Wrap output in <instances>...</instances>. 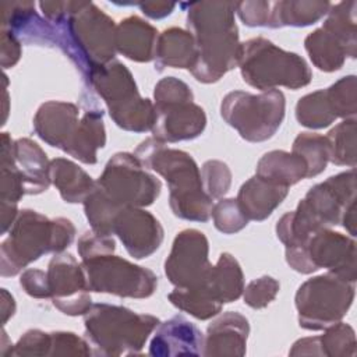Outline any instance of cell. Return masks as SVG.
<instances>
[{
	"mask_svg": "<svg viewBox=\"0 0 357 357\" xmlns=\"http://www.w3.org/2000/svg\"><path fill=\"white\" fill-rule=\"evenodd\" d=\"M187 8V31L197 46V59L190 73L204 84L218 82L238 66L241 43L234 21L233 1L183 3Z\"/></svg>",
	"mask_w": 357,
	"mask_h": 357,
	"instance_id": "obj_1",
	"label": "cell"
},
{
	"mask_svg": "<svg viewBox=\"0 0 357 357\" xmlns=\"http://www.w3.org/2000/svg\"><path fill=\"white\" fill-rule=\"evenodd\" d=\"M145 169L160 174L169 185V205L174 216L191 222H208L213 208L205 192L195 160L184 151L167 148L155 137L142 141L134 151Z\"/></svg>",
	"mask_w": 357,
	"mask_h": 357,
	"instance_id": "obj_2",
	"label": "cell"
},
{
	"mask_svg": "<svg viewBox=\"0 0 357 357\" xmlns=\"http://www.w3.org/2000/svg\"><path fill=\"white\" fill-rule=\"evenodd\" d=\"M353 202H356L354 167L311 187L297 209L278 220L276 236L284 247L305 245L315 231L340 225L347 206Z\"/></svg>",
	"mask_w": 357,
	"mask_h": 357,
	"instance_id": "obj_3",
	"label": "cell"
},
{
	"mask_svg": "<svg viewBox=\"0 0 357 357\" xmlns=\"http://www.w3.org/2000/svg\"><path fill=\"white\" fill-rule=\"evenodd\" d=\"M53 25L59 32V47L79 70L82 79L113 61L116 25L93 3L66 1L63 17Z\"/></svg>",
	"mask_w": 357,
	"mask_h": 357,
	"instance_id": "obj_4",
	"label": "cell"
},
{
	"mask_svg": "<svg viewBox=\"0 0 357 357\" xmlns=\"http://www.w3.org/2000/svg\"><path fill=\"white\" fill-rule=\"evenodd\" d=\"M75 227L66 218L47 216L22 209L14 220L8 237L1 243V276H14L47 252H63L74 240Z\"/></svg>",
	"mask_w": 357,
	"mask_h": 357,
	"instance_id": "obj_5",
	"label": "cell"
},
{
	"mask_svg": "<svg viewBox=\"0 0 357 357\" xmlns=\"http://www.w3.org/2000/svg\"><path fill=\"white\" fill-rule=\"evenodd\" d=\"M159 322L153 315L105 303L92 304L84 315L86 339L98 356L138 354Z\"/></svg>",
	"mask_w": 357,
	"mask_h": 357,
	"instance_id": "obj_6",
	"label": "cell"
},
{
	"mask_svg": "<svg viewBox=\"0 0 357 357\" xmlns=\"http://www.w3.org/2000/svg\"><path fill=\"white\" fill-rule=\"evenodd\" d=\"M84 82L103 99L112 120L120 128L134 132L152 130L155 106L139 96L134 77L123 63L113 60L93 70Z\"/></svg>",
	"mask_w": 357,
	"mask_h": 357,
	"instance_id": "obj_7",
	"label": "cell"
},
{
	"mask_svg": "<svg viewBox=\"0 0 357 357\" xmlns=\"http://www.w3.org/2000/svg\"><path fill=\"white\" fill-rule=\"evenodd\" d=\"M238 67L244 82L262 92L279 86L298 89L312 78L311 68L301 56L261 36L241 43Z\"/></svg>",
	"mask_w": 357,
	"mask_h": 357,
	"instance_id": "obj_8",
	"label": "cell"
},
{
	"mask_svg": "<svg viewBox=\"0 0 357 357\" xmlns=\"http://www.w3.org/2000/svg\"><path fill=\"white\" fill-rule=\"evenodd\" d=\"M284 110V95L279 89L261 93L233 91L220 103L223 120L250 142H262L272 138L282 126Z\"/></svg>",
	"mask_w": 357,
	"mask_h": 357,
	"instance_id": "obj_9",
	"label": "cell"
},
{
	"mask_svg": "<svg viewBox=\"0 0 357 357\" xmlns=\"http://www.w3.org/2000/svg\"><path fill=\"white\" fill-rule=\"evenodd\" d=\"M354 300V283L335 273L305 280L294 297L298 325L307 331H324L347 314Z\"/></svg>",
	"mask_w": 357,
	"mask_h": 357,
	"instance_id": "obj_10",
	"label": "cell"
},
{
	"mask_svg": "<svg viewBox=\"0 0 357 357\" xmlns=\"http://www.w3.org/2000/svg\"><path fill=\"white\" fill-rule=\"evenodd\" d=\"M95 183L121 209L152 205L162 190L160 181L128 152L114 153Z\"/></svg>",
	"mask_w": 357,
	"mask_h": 357,
	"instance_id": "obj_11",
	"label": "cell"
},
{
	"mask_svg": "<svg viewBox=\"0 0 357 357\" xmlns=\"http://www.w3.org/2000/svg\"><path fill=\"white\" fill-rule=\"evenodd\" d=\"M81 265L91 291L128 298H146L153 294L158 286V278L151 269L113 254L81 261Z\"/></svg>",
	"mask_w": 357,
	"mask_h": 357,
	"instance_id": "obj_12",
	"label": "cell"
},
{
	"mask_svg": "<svg viewBox=\"0 0 357 357\" xmlns=\"http://www.w3.org/2000/svg\"><path fill=\"white\" fill-rule=\"evenodd\" d=\"M46 273L53 305L70 317L85 315L92 303L82 265L63 251L54 254Z\"/></svg>",
	"mask_w": 357,
	"mask_h": 357,
	"instance_id": "obj_13",
	"label": "cell"
},
{
	"mask_svg": "<svg viewBox=\"0 0 357 357\" xmlns=\"http://www.w3.org/2000/svg\"><path fill=\"white\" fill-rule=\"evenodd\" d=\"M209 244L205 234L197 229L181 230L173 240L165 261V275L174 287H194L201 284L212 264L208 258Z\"/></svg>",
	"mask_w": 357,
	"mask_h": 357,
	"instance_id": "obj_14",
	"label": "cell"
},
{
	"mask_svg": "<svg viewBox=\"0 0 357 357\" xmlns=\"http://www.w3.org/2000/svg\"><path fill=\"white\" fill-rule=\"evenodd\" d=\"M305 250L315 271L325 268L347 282H356L357 251L353 237L321 229L307 240Z\"/></svg>",
	"mask_w": 357,
	"mask_h": 357,
	"instance_id": "obj_15",
	"label": "cell"
},
{
	"mask_svg": "<svg viewBox=\"0 0 357 357\" xmlns=\"http://www.w3.org/2000/svg\"><path fill=\"white\" fill-rule=\"evenodd\" d=\"M114 234L135 259L152 255L163 241L159 220L142 208H124L114 220Z\"/></svg>",
	"mask_w": 357,
	"mask_h": 357,
	"instance_id": "obj_16",
	"label": "cell"
},
{
	"mask_svg": "<svg viewBox=\"0 0 357 357\" xmlns=\"http://www.w3.org/2000/svg\"><path fill=\"white\" fill-rule=\"evenodd\" d=\"M1 11V28L11 32L21 45L59 47V32L56 26L35 11V3H3Z\"/></svg>",
	"mask_w": 357,
	"mask_h": 357,
	"instance_id": "obj_17",
	"label": "cell"
},
{
	"mask_svg": "<svg viewBox=\"0 0 357 357\" xmlns=\"http://www.w3.org/2000/svg\"><path fill=\"white\" fill-rule=\"evenodd\" d=\"M156 120L152 134L162 142H178L194 139L206 127V116L201 106L192 100H184L155 107Z\"/></svg>",
	"mask_w": 357,
	"mask_h": 357,
	"instance_id": "obj_18",
	"label": "cell"
},
{
	"mask_svg": "<svg viewBox=\"0 0 357 357\" xmlns=\"http://www.w3.org/2000/svg\"><path fill=\"white\" fill-rule=\"evenodd\" d=\"M204 335L183 315L159 322L149 343V354L158 357L202 356Z\"/></svg>",
	"mask_w": 357,
	"mask_h": 357,
	"instance_id": "obj_19",
	"label": "cell"
},
{
	"mask_svg": "<svg viewBox=\"0 0 357 357\" xmlns=\"http://www.w3.org/2000/svg\"><path fill=\"white\" fill-rule=\"evenodd\" d=\"M79 109L70 102L49 100L40 105L33 117V130L40 139L63 152L74 138L79 120Z\"/></svg>",
	"mask_w": 357,
	"mask_h": 357,
	"instance_id": "obj_20",
	"label": "cell"
},
{
	"mask_svg": "<svg viewBox=\"0 0 357 357\" xmlns=\"http://www.w3.org/2000/svg\"><path fill=\"white\" fill-rule=\"evenodd\" d=\"M250 325L244 315L227 311L209 324L204 336L202 356H237L247 351V337Z\"/></svg>",
	"mask_w": 357,
	"mask_h": 357,
	"instance_id": "obj_21",
	"label": "cell"
},
{
	"mask_svg": "<svg viewBox=\"0 0 357 357\" xmlns=\"http://www.w3.org/2000/svg\"><path fill=\"white\" fill-rule=\"evenodd\" d=\"M289 188L252 176L238 190L237 204L248 220L262 222L287 197Z\"/></svg>",
	"mask_w": 357,
	"mask_h": 357,
	"instance_id": "obj_22",
	"label": "cell"
},
{
	"mask_svg": "<svg viewBox=\"0 0 357 357\" xmlns=\"http://www.w3.org/2000/svg\"><path fill=\"white\" fill-rule=\"evenodd\" d=\"M158 36L149 22L130 15L116 26V52L132 61L148 63L155 59Z\"/></svg>",
	"mask_w": 357,
	"mask_h": 357,
	"instance_id": "obj_23",
	"label": "cell"
},
{
	"mask_svg": "<svg viewBox=\"0 0 357 357\" xmlns=\"http://www.w3.org/2000/svg\"><path fill=\"white\" fill-rule=\"evenodd\" d=\"M14 163L22 177L25 194L36 195L50 185V162L45 151L29 138H18L13 144Z\"/></svg>",
	"mask_w": 357,
	"mask_h": 357,
	"instance_id": "obj_24",
	"label": "cell"
},
{
	"mask_svg": "<svg viewBox=\"0 0 357 357\" xmlns=\"http://www.w3.org/2000/svg\"><path fill=\"white\" fill-rule=\"evenodd\" d=\"M197 59V46L192 35L177 26L165 29L156 42L155 67L158 71L166 67L188 68L194 66Z\"/></svg>",
	"mask_w": 357,
	"mask_h": 357,
	"instance_id": "obj_25",
	"label": "cell"
},
{
	"mask_svg": "<svg viewBox=\"0 0 357 357\" xmlns=\"http://www.w3.org/2000/svg\"><path fill=\"white\" fill-rule=\"evenodd\" d=\"M106 144V131L103 124V112L98 107H86L79 120L78 130L71 139L66 153L86 165H95L96 152Z\"/></svg>",
	"mask_w": 357,
	"mask_h": 357,
	"instance_id": "obj_26",
	"label": "cell"
},
{
	"mask_svg": "<svg viewBox=\"0 0 357 357\" xmlns=\"http://www.w3.org/2000/svg\"><path fill=\"white\" fill-rule=\"evenodd\" d=\"M49 177L60 197L68 204L84 202L95 187V181L85 170L64 158L50 160Z\"/></svg>",
	"mask_w": 357,
	"mask_h": 357,
	"instance_id": "obj_27",
	"label": "cell"
},
{
	"mask_svg": "<svg viewBox=\"0 0 357 357\" xmlns=\"http://www.w3.org/2000/svg\"><path fill=\"white\" fill-rule=\"evenodd\" d=\"M202 284L219 303L236 301L244 290V275L238 261L229 252L220 254Z\"/></svg>",
	"mask_w": 357,
	"mask_h": 357,
	"instance_id": "obj_28",
	"label": "cell"
},
{
	"mask_svg": "<svg viewBox=\"0 0 357 357\" xmlns=\"http://www.w3.org/2000/svg\"><path fill=\"white\" fill-rule=\"evenodd\" d=\"M255 176L289 188L307 178V166L293 152L271 151L258 160Z\"/></svg>",
	"mask_w": 357,
	"mask_h": 357,
	"instance_id": "obj_29",
	"label": "cell"
},
{
	"mask_svg": "<svg viewBox=\"0 0 357 357\" xmlns=\"http://www.w3.org/2000/svg\"><path fill=\"white\" fill-rule=\"evenodd\" d=\"M332 3L311 0H284L271 3L269 28L308 26L324 18Z\"/></svg>",
	"mask_w": 357,
	"mask_h": 357,
	"instance_id": "obj_30",
	"label": "cell"
},
{
	"mask_svg": "<svg viewBox=\"0 0 357 357\" xmlns=\"http://www.w3.org/2000/svg\"><path fill=\"white\" fill-rule=\"evenodd\" d=\"M304 47L312 64L325 73L340 70L346 57L351 59L347 47L333 33L322 26L307 35L304 39Z\"/></svg>",
	"mask_w": 357,
	"mask_h": 357,
	"instance_id": "obj_31",
	"label": "cell"
},
{
	"mask_svg": "<svg viewBox=\"0 0 357 357\" xmlns=\"http://www.w3.org/2000/svg\"><path fill=\"white\" fill-rule=\"evenodd\" d=\"M167 298L174 307L201 321L218 315L223 307L202 283L194 287H176L167 294Z\"/></svg>",
	"mask_w": 357,
	"mask_h": 357,
	"instance_id": "obj_32",
	"label": "cell"
},
{
	"mask_svg": "<svg viewBox=\"0 0 357 357\" xmlns=\"http://www.w3.org/2000/svg\"><path fill=\"white\" fill-rule=\"evenodd\" d=\"M356 8L354 0L332 4L322 28L333 33L350 52L351 59L357 54V29H356Z\"/></svg>",
	"mask_w": 357,
	"mask_h": 357,
	"instance_id": "obj_33",
	"label": "cell"
},
{
	"mask_svg": "<svg viewBox=\"0 0 357 357\" xmlns=\"http://www.w3.org/2000/svg\"><path fill=\"white\" fill-rule=\"evenodd\" d=\"M356 119H344L325 135L329 162L337 166L356 167Z\"/></svg>",
	"mask_w": 357,
	"mask_h": 357,
	"instance_id": "obj_34",
	"label": "cell"
},
{
	"mask_svg": "<svg viewBox=\"0 0 357 357\" xmlns=\"http://www.w3.org/2000/svg\"><path fill=\"white\" fill-rule=\"evenodd\" d=\"M85 216L92 227V231L105 236L114 234V220L120 213L121 208L114 205L98 187L84 201Z\"/></svg>",
	"mask_w": 357,
	"mask_h": 357,
	"instance_id": "obj_35",
	"label": "cell"
},
{
	"mask_svg": "<svg viewBox=\"0 0 357 357\" xmlns=\"http://www.w3.org/2000/svg\"><path fill=\"white\" fill-rule=\"evenodd\" d=\"M14 141L8 132L1 134V204L17 205L18 201L25 195L22 177L14 163L13 158Z\"/></svg>",
	"mask_w": 357,
	"mask_h": 357,
	"instance_id": "obj_36",
	"label": "cell"
},
{
	"mask_svg": "<svg viewBox=\"0 0 357 357\" xmlns=\"http://www.w3.org/2000/svg\"><path fill=\"white\" fill-rule=\"evenodd\" d=\"M291 152L304 160L307 178L322 173L329 162L326 139L317 132H300L293 142Z\"/></svg>",
	"mask_w": 357,
	"mask_h": 357,
	"instance_id": "obj_37",
	"label": "cell"
},
{
	"mask_svg": "<svg viewBox=\"0 0 357 357\" xmlns=\"http://www.w3.org/2000/svg\"><path fill=\"white\" fill-rule=\"evenodd\" d=\"M296 119L301 126L314 130L331 126L336 117L332 113L325 89L303 96L296 105Z\"/></svg>",
	"mask_w": 357,
	"mask_h": 357,
	"instance_id": "obj_38",
	"label": "cell"
},
{
	"mask_svg": "<svg viewBox=\"0 0 357 357\" xmlns=\"http://www.w3.org/2000/svg\"><path fill=\"white\" fill-rule=\"evenodd\" d=\"M326 99L336 119H356L357 82L354 75H347L325 89Z\"/></svg>",
	"mask_w": 357,
	"mask_h": 357,
	"instance_id": "obj_39",
	"label": "cell"
},
{
	"mask_svg": "<svg viewBox=\"0 0 357 357\" xmlns=\"http://www.w3.org/2000/svg\"><path fill=\"white\" fill-rule=\"evenodd\" d=\"M322 356L328 357H353L357 351L354 329L344 322H337L326 328L319 336Z\"/></svg>",
	"mask_w": 357,
	"mask_h": 357,
	"instance_id": "obj_40",
	"label": "cell"
},
{
	"mask_svg": "<svg viewBox=\"0 0 357 357\" xmlns=\"http://www.w3.org/2000/svg\"><path fill=\"white\" fill-rule=\"evenodd\" d=\"M211 218L213 219L215 227L225 234L237 233L248 223V219L240 209L236 198H225L216 202L212 208Z\"/></svg>",
	"mask_w": 357,
	"mask_h": 357,
	"instance_id": "obj_41",
	"label": "cell"
},
{
	"mask_svg": "<svg viewBox=\"0 0 357 357\" xmlns=\"http://www.w3.org/2000/svg\"><path fill=\"white\" fill-rule=\"evenodd\" d=\"M201 180L205 192L212 198H222L230 188L231 172L222 160H206L202 165Z\"/></svg>",
	"mask_w": 357,
	"mask_h": 357,
	"instance_id": "obj_42",
	"label": "cell"
},
{
	"mask_svg": "<svg viewBox=\"0 0 357 357\" xmlns=\"http://www.w3.org/2000/svg\"><path fill=\"white\" fill-rule=\"evenodd\" d=\"M280 284L272 276H261L258 279L251 280L243 290L244 303L254 308H265L269 305L278 296Z\"/></svg>",
	"mask_w": 357,
	"mask_h": 357,
	"instance_id": "obj_43",
	"label": "cell"
},
{
	"mask_svg": "<svg viewBox=\"0 0 357 357\" xmlns=\"http://www.w3.org/2000/svg\"><path fill=\"white\" fill-rule=\"evenodd\" d=\"M153 100V106L160 107L184 100H194V95L184 81L176 77H166L155 85Z\"/></svg>",
	"mask_w": 357,
	"mask_h": 357,
	"instance_id": "obj_44",
	"label": "cell"
},
{
	"mask_svg": "<svg viewBox=\"0 0 357 357\" xmlns=\"http://www.w3.org/2000/svg\"><path fill=\"white\" fill-rule=\"evenodd\" d=\"M50 343H52L50 333H46L40 329H29L18 339V342L11 347L7 356H18V357L49 356Z\"/></svg>",
	"mask_w": 357,
	"mask_h": 357,
	"instance_id": "obj_45",
	"label": "cell"
},
{
	"mask_svg": "<svg viewBox=\"0 0 357 357\" xmlns=\"http://www.w3.org/2000/svg\"><path fill=\"white\" fill-rule=\"evenodd\" d=\"M50 354L49 356H91L92 350L89 343L73 332H50Z\"/></svg>",
	"mask_w": 357,
	"mask_h": 357,
	"instance_id": "obj_46",
	"label": "cell"
},
{
	"mask_svg": "<svg viewBox=\"0 0 357 357\" xmlns=\"http://www.w3.org/2000/svg\"><path fill=\"white\" fill-rule=\"evenodd\" d=\"M116 248V243L112 236L98 234L95 231H86L84 233L78 240V254L81 257V261L103 255V254H113Z\"/></svg>",
	"mask_w": 357,
	"mask_h": 357,
	"instance_id": "obj_47",
	"label": "cell"
},
{
	"mask_svg": "<svg viewBox=\"0 0 357 357\" xmlns=\"http://www.w3.org/2000/svg\"><path fill=\"white\" fill-rule=\"evenodd\" d=\"M236 13L247 26H269V1H236Z\"/></svg>",
	"mask_w": 357,
	"mask_h": 357,
	"instance_id": "obj_48",
	"label": "cell"
},
{
	"mask_svg": "<svg viewBox=\"0 0 357 357\" xmlns=\"http://www.w3.org/2000/svg\"><path fill=\"white\" fill-rule=\"evenodd\" d=\"M20 284L24 289V291L35 298H49L50 290H49V280L47 273L39 269H26L22 272L20 278Z\"/></svg>",
	"mask_w": 357,
	"mask_h": 357,
	"instance_id": "obj_49",
	"label": "cell"
},
{
	"mask_svg": "<svg viewBox=\"0 0 357 357\" xmlns=\"http://www.w3.org/2000/svg\"><path fill=\"white\" fill-rule=\"evenodd\" d=\"M0 43H1V67L6 70L18 63L21 57V43L14 38L11 32H8L4 28H1Z\"/></svg>",
	"mask_w": 357,
	"mask_h": 357,
	"instance_id": "obj_50",
	"label": "cell"
},
{
	"mask_svg": "<svg viewBox=\"0 0 357 357\" xmlns=\"http://www.w3.org/2000/svg\"><path fill=\"white\" fill-rule=\"evenodd\" d=\"M137 6L141 8V11L153 20H160L172 14V11L176 8L174 3L169 1H141L137 3Z\"/></svg>",
	"mask_w": 357,
	"mask_h": 357,
	"instance_id": "obj_51",
	"label": "cell"
},
{
	"mask_svg": "<svg viewBox=\"0 0 357 357\" xmlns=\"http://www.w3.org/2000/svg\"><path fill=\"white\" fill-rule=\"evenodd\" d=\"M290 356H322L319 336L298 339L289 351Z\"/></svg>",
	"mask_w": 357,
	"mask_h": 357,
	"instance_id": "obj_52",
	"label": "cell"
},
{
	"mask_svg": "<svg viewBox=\"0 0 357 357\" xmlns=\"http://www.w3.org/2000/svg\"><path fill=\"white\" fill-rule=\"evenodd\" d=\"M14 312H15L14 297L6 289H1V322H3V325L7 324V321L14 315Z\"/></svg>",
	"mask_w": 357,
	"mask_h": 357,
	"instance_id": "obj_53",
	"label": "cell"
},
{
	"mask_svg": "<svg viewBox=\"0 0 357 357\" xmlns=\"http://www.w3.org/2000/svg\"><path fill=\"white\" fill-rule=\"evenodd\" d=\"M340 225H343L351 237H356V202L347 206Z\"/></svg>",
	"mask_w": 357,
	"mask_h": 357,
	"instance_id": "obj_54",
	"label": "cell"
}]
</instances>
